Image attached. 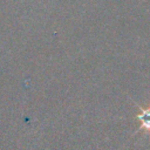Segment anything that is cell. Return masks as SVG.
Instances as JSON below:
<instances>
[{
	"label": "cell",
	"instance_id": "6da1fadb",
	"mask_svg": "<svg viewBox=\"0 0 150 150\" xmlns=\"http://www.w3.org/2000/svg\"><path fill=\"white\" fill-rule=\"evenodd\" d=\"M138 108H139V112L136 115V118L141 123L138 131L150 132V107H148V108L138 107Z\"/></svg>",
	"mask_w": 150,
	"mask_h": 150
}]
</instances>
